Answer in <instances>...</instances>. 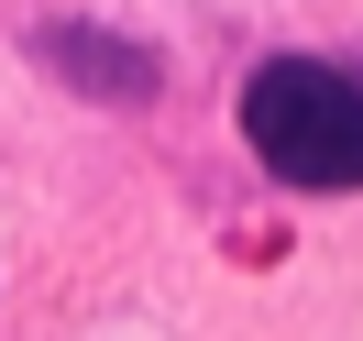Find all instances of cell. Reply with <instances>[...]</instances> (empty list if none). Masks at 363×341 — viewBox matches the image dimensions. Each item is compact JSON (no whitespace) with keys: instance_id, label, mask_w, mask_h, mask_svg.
<instances>
[{"instance_id":"cell-1","label":"cell","mask_w":363,"mask_h":341,"mask_svg":"<svg viewBox=\"0 0 363 341\" xmlns=\"http://www.w3.org/2000/svg\"><path fill=\"white\" fill-rule=\"evenodd\" d=\"M242 143L286 187H363V89L319 55H275L242 89Z\"/></svg>"},{"instance_id":"cell-2","label":"cell","mask_w":363,"mask_h":341,"mask_svg":"<svg viewBox=\"0 0 363 341\" xmlns=\"http://www.w3.org/2000/svg\"><path fill=\"white\" fill-rule=\"evenodd\" d=\"M55 67H77V77H99V89L89 99H143V89H155V55H143V45H89V33H55Z\"/></svg>"}]
</instances>
